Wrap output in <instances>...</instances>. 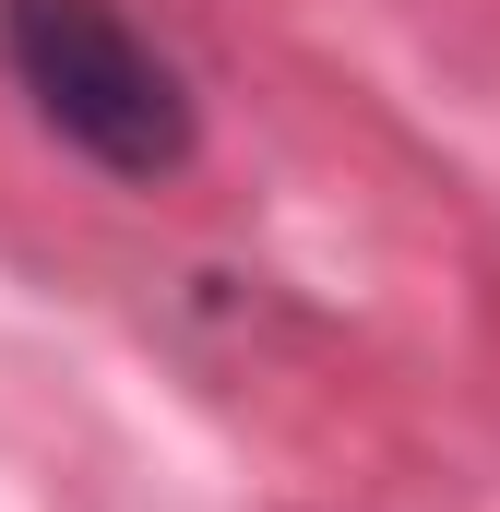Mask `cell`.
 <instances>
[{
	"label": "cell",
	"mask_w": 500,
	"mask_h": 512,
	"mask_svg": "<svg viewBox=\"0 0 500 512\" xmlns=\"http://www.w3.org/2000/svg\"><path fill=\"white\" fill-rule=\"evenodd\" d=\"M0 48L36 96V120L108 179H179L191 167V96L120 24V0H0Z\"/></svg>",
	"instance_id": "1"
}]
</instances>
